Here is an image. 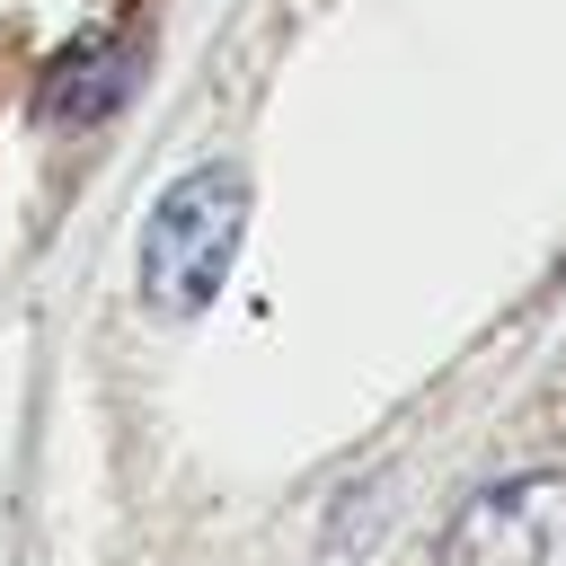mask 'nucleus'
<instances>
[{"instance_id": "nucleus-2", "label": "nucleus", "mask_w": 566, "mask_h": 566, "mask_svg": "<svg viewBox=\"0 0 566 566\" xmlns=\"http://www.w3.org/2000/svg\"><path fill=\"white\" fill-rule=\"evenodd\" d=\"M442 566H566V469L478 486L442 531Z\"/></svg>"}, {"instance_id": "nucleus-3", "label": "nucleus", "mask_w": 566, "mask_h": 566, "mask_svg": "<svg viewBox=\"0 0 566 566\" xmlns=\"http://www.w3.org/2000/svg\"><path fill=\"white\" fill-rule=\"evenodd\" d=\"M133 71H142V44L115 35V27H88V35H71V44L35 71V106H44L53 124H106V115L124 106Z\"/></svg>"}, {"instance_id": "nucleus-1", "label": "nucleus", "mask_w": 566, "mask_h": 566, "mask_svg": "<svg viewBox=\"0 0 566 566\" xmlns=\"http://www.w3.org/2000/svg\"><path fill=\"white\" fill-rule=\"evenodd\" d=\"M239 239H248V177L230 159L186 168L142 221V256H133L142 310L150 318H203L221 301V283H230Z\"/></svg>"}]
</instances>
